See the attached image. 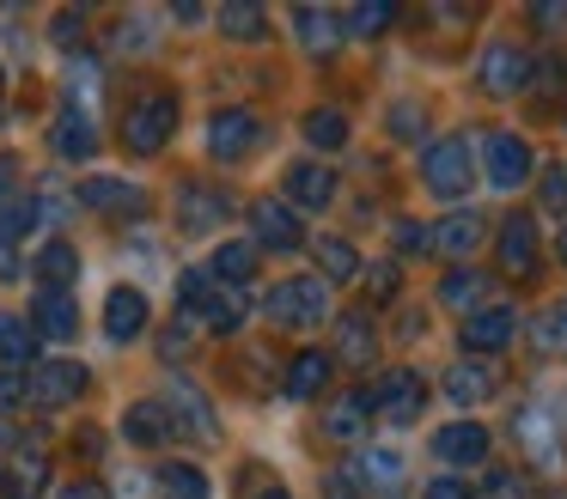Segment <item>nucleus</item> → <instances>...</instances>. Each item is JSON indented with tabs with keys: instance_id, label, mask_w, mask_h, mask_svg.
Instances as JSON below:
<instances>
[{
	"instance_id": "79ce46f5",
	"label": "nucleus",
	"mask_w": 567,
	"mask_h": 499,
	"mask_svg": "<svg viewBox=\"0 0 567 499\" xmlns=\"http://www.w3.org/2000/svg\"><path fill=\"white\" fill-rule=\"evenodd\" d=\"M530 73H537V85H543V92H567V61H561V55L530 61Z\"/></svg>"
},
{
	"instance_id": "c9c22d12",
	"label": "nucleus",
	"mask_w": 567,
	"mask_h": 499,
	"mask_svg": "<svg viewBox=\"0 0 567 499\" xmlns=\"http://www.w3.org/2000/svg\"><path fill=\"white\" fill-rule=\"evenodd\" d=\"M530 341H537V353L561 360V353H567V299L561 304H543L537 323H530Z\"/></svg>"
},
{
	"instance_id": "a878e982",
	"label": "nucleus",
	"mask_w": 567,
	"mask_h": 499,
	"mask_svg": "<svg viewBox=\"0 0 567 499\" xmlns=\"http://www.w3.org/2000/svg\"><path fill=\"white\" fill-rule=\"evenodd\" d=\"M55 153L62 158H92L99 153V128H92V110H74V104H62V116H55Z\"/></svg>"
},
{
	"instance_id": "1a4fd4ad",
	"label": "nucleus",
	"mask_w": 567,
	"mask_h": 499,
	"mask_svg": "<svg viewBox=\"0 0 567 499\" xmlns=\"http://www.w3.org/2000/svg\"><path fill=\"white\" fill-rule=\"evenodd\" d=\"M530 146L518 141V134H488L482 141V177L494 183V189H518V183H530Z\"/></svg>"
},
{
	"instance_id": "a211bd4d",
	"label": "nucleus",
	"mask_w": 567,
	"mask_h": 499,
	"mask_svg": "<svg viewBox=\"0 0 567 499\" xmlns=\"http://www.w3.org/2000/svg\"><path fill=\"white\" fill-rule=\"evenodd\" d=\"M372 353H379V329H372V316H367V311L336 316V360L354 365V372H367Z\"/></svg>"
},
{
	"instance_id": "a19ab883",
	"label": "nucleus",
	"mask_w": 567,
	"mask_h": 499,
	"mask_svg": "<svg viewBox=\"0 0 567 499\" xmlns=\"http://www.w3.org/2000/svg\"><path fill=\"white\" fill-rule=\"evenodd\" d=\"M482 499H530V481L518 469H488L482 481Z\"/></svg>"
},
{
	"instance_id": "c756f323",
	"label": "nucleus",
	"mask_w": 567,
	"mask_h": 499,
	"mask_svg": "<svg viewBox=\"0 0 567 499\" xmlns=\"http://www.w3.org/2000/svg\"><path fill=\"white\" fill-rule=\"evenodd\" d=\"M330 353H318V347H306V353H299V360L293 365H287V396H293V402H306V396H318V389L323 384H330Z\"/></svg>"
},
{
	"instance_id": "37998d69",
	"label": "nucleus",
	"mask_w": 567,
	"mask_h": 499,
	"mask_svg": "<svg viewBox=\"0 0 567 499\" xmlns=\"http://www.w3.org/2000/svg\"><path fill=\"white\" fill-rule=\"evenodd\" d=\"M543 207H549V214H567V170L561 165L543 170Z\"/></svg>"
},
{
	"instance_id": "bf43d9fd",
	"label": "nucleus",
	"mask_w": 567,
	"mask_h": 499,
	"mask_svg": "<svg viewBox=\"0 0 567 499\" xmlns=\"http://www.w3.org/2000/svg\"><path fill=\"white\" fill-rule=\"evenodd\" d=\"M561 268H567V226H561Z\"/></svg>"
},
{
	"instance_id": "2f4dec72",
	"label": "nucleus",
	"mask_w": 567,
	"mask_h": 499,
	"mask_svg": "<svg viewBox=\"0 0 567 499\" xmlns=\"http://www.w3.org/2000/svg\"><path fill=\"white\" fill-rule=\"evenodd\" d=\"M31 274H43V287H50V292H68V280L80 274V250H74V243H62V238L43 243L38 262H31Z\"/></svg>"
},
{
	"instance_id": "393cba45",
	"label": "nucleus",
	"mask_w": 567,
	"mask_h": 499,
	"mask_svg": "<svg viewBox=\"0 0 567 499\" xmlns=\"http://www.w3.org/2000/svg\"><path fill=\"white\" fill-rule=\"evenodd\" d=\"M293 24H299V43L311 55H336L342 49V12H323V7H293Z\"/></svg>"
},
{
	"instance_id": "4be33fe9",
	"label": "nucleus",
	"mask_w": 567,
	"mask_h": 499,
	"mask_svg": "<svg viewBox=\"0 0 567 499\" xmlns=\"http://www.w3.org/2000/svg\"><path fill=\"white\" fill-rule=\"evenodd\" d=\"M287 201L293 207H311V214H323V207L336 201V170L330 165H293L287 170Z\"/></svg>"
},
{
	"instance_id": "6e6552de",
	"label": "nucleus",
	"mask_w": 567,
	"mask_h": 499,
	"mask_svg": "<svg viewBox=\"0 0 567 499\" xmlns=\"http://www.w3.org/2000/svg\"><path fill=\"white\" fill-rule=\"evenodd\" d=\"M262 146V122L257 110H220V116L208 122V153L226 158V165H238V158H250Z\"/></svg>"
},
{
	"instance_id": "ea45409f",
	"label": "nucleus",
	"mask_w": 567,
	"mask_h": 499,
	"mask_svg": "<svg viewBox=\"0 0 567 499\" xmlns=\"http://www.w3.org/2000/svg\"><path fill=\"white\" fill-rule=\"evenodd\" d=\"M31 226H38V195H13V201L0 207V243L25 238Z\"/></svg>"
},
{
	"instance_id": "7c9ffc66",
	"label": "nucleus",
	"mask_w": 567,
	"mask_h": 499,
	"mask_svg": "<svg viewBox=\"0 0 567 499\" xmlns=\"http://www.w3.org/2000/svg\"><path fill=\"white\" fill-rule=\"evenodd\" d=\"M214 19H220V31L233 37V43H262V37H269V12L250 7V0H226Z\"/></svg>"
},
{
	"instance_id": "cd10ccee",
	"label": "nucleus",
	"mask_w": 567,
	"mask_h": 499,
	"mask_svg": "<svg viewBox=\"0 0 567 499\" xmlns=\"http://www.w3.org/2000/svg\"><path fill=\"white\" fill-rule=\"evenodd\" d=\"M494 384H501V377H494V365H482V360H464V365H452V372H445V396L464 402V408L488 402Z\"/></svg>"
},
{
	"instance_id": "b1692460",
	"label": "nucleus",
	"mask_w": 567,
	"mask_h": 499,
	"mask_svg": "<svg viewBox=\"0 0 567 499\" xmlns=\"http://www.w3.org/2000/svg\"><path fill=\"white\" fill-rule=\"evenodd\" d=\"M476 243H482V214H452V219H440V226L427 231V250L452 256V262L476 256Z\"/></svg>"
},
{
	"instance_id": "49530a36",
	"label": "nucleus",
	"mask_w": 567,
	"mask_h": 499,
	"mask_svg": "<svg viewBox=\"0 0 567 499\" xmlns=\"http://www.w3.org/2000/svg\"><path fill=\"white\" fill-rule=\"evenodd\" d=\"M25 402V372H0V414Z\"/></svg>"
},
{
	"instance_id": "9b49d317",
	"label": "nucleus",
	"mask_w": 567,
	"mask_h": 499,
	"mask_svg": "<svg viewBox=\"0 0 567 499\" xmlns=\"http://www.w3.org/2000/svg\"><path fill=\"white\" fill-rule=\"evenodd\" d=\"M476 80H482V92H488V97H518L530 85V55H518L513 43H488V49H482Z\"/></svg>"
},
{
	"instance_id": "8fccbe9b",
	"label": "nucleus",
	"mask_w": 567,
	"mask_h": 499,
	"mask_svg": "<svg viewBox=\"0 0 567 499\" xmlns=\"http://www.w3.org/2000/svg\"><path fill=\"white\" fill-rule=\"evenodd\" d=\"M421 499H470V487L457 481V475H440V481H427V493Z\"/></svg>"
},
{
	"instance_id": "aec40b11",
	"label": "nucleus",
	"mask_w": 567,
	"mask_h": 499,
	"mask_svg": "<svg viewBox=\"0 0 567 499\" xmlns=\"http://www.w3.org/2000/svg\"><path fill=\"white\" fill-rule=\"evenodd\" d=\"M141 329H147V292L141 287H111V299H104V335L135 341Z\"/></svg>"
},
{
	"instance_id": "4d7b16f0",
	"label": "nucleus",
	"mask_w": 567,
	"mask_h": 499,
	"mask_svg": "<svg viewBox=\"0 0 567 499\" xmlns=\"http://www.w3.org/2000/svg\"><path fill=\"white\" fill-rule=\"evenodd\" d=\"M13 274H19V262H13V250L0 243V280H13Z\"/></svg>"
},
{
	"instance_id": "0eeeda50",
	"label": "nucleus",
	"mask_w": 567,
	"mask_h": 499,
	"mask_svg": "<svg viewBox=\"0 0 567 499\" xmlns=\"http://www.w3.org/2000/svg\"><path fill=\"white\" fill-rule=\"evenodd\" d=\"M165 414H172V433H189V438H202V445L220 438V426H214V402L202 396L189 377H172V384H165Z\"/></svg>"
},
{
	"instance_id": "ddd939ff",
	"label": "nucleus",
	"mask_w": 567,
	"mask_h": 499,
	"mask_svg": "<svg viewBox=\"0 0 567 499\" xmlns=\"http://www.w3.org/2000/svg\"><path fill=\"white\" fill-rule=\"evenodd\" d=\"M342 481L348 487H367L372 499H396V493H403V457H396V450H360V457L348 462Z\"/></svg>"
},
{
	"instance_id": "72a5a7b5",
	"label": "nucleus",
	"mask_w": 567,
	"mask_h": 499,
	"mask_svg": "<svg viewBox=\"0 0 567 499\" xmlns=\"http://www.w3.org/2000/svg\"><path fill=\"white\" fill-rule=\"evenodd\" d=\"M0 360H7V365H31V360H38V329H31L25 316H13V311H0Z\"/></svg>"
},
{
	"instance_id": "de8ad7c7",
	"label": "nucleus",
	"mask_w": 567,
	"mask_h": 499,
	"mask_svg": "<svg viewBox=\"0 0 567 499\" xmlns=\"http://www.w3.org/2000/svg\"><path fill=\"white\" fill-rule=\"evenodd\" d=\"M396 250L403 256H415V250H427V231L415 226V219H396Z\"/></svg>"
},
{
	"instance_id": "58836bf2",
	"label": "nucleus",
	"mask_w": 567,
	"mask_h": 499,
	"mask_svg": "<svg viewBox=\"0 0 567 499\" xmlns=\"http://www.w3.org/2000/svg\"><path fill=\"white\" fill-rule=\"evenodd\" d=\"M342 24H348V37H384L396 24V7L391 0H367V7H354Z\"/></svg>"
},
{
	"instance_id": "3c124183",
	"label": "nucleus",
	"mask_w": 567,
	"mask_h": 499,
	"mask_svg": "<svg viewBox=\"0 0 567 499\" xmlns=\"http://www.w3.org/2000/svg\"><path fill=\"white\" fill-rule=\"evenodd\" d=\"M62 499H111V487L104 481H74V487H62Z\"/></svg>"
},
{
	"instance_id": "13d9d810",
	"label": "nucleus",
	"mask_w": 567,
	"mask_h": 499,
	"mask_svg": "<svg viewBox=\"0 0 567 499\" xmlns=\"http://www.w3.org/2000/svg\"><path fill=\"white\" fill-rule=\"evenodd\" d=\"M257 499H293V493H287V487H269V493H257Z\"/></svg>"
},
{
	"instance_id": "f8f14e48",
	"label": "nucleus",
	"mask_w": 567,
	"mask_h": 499,
	"mask_svg": "<svg viewBox=\"0 0 567 499\" xmlns=\"http://www.w3.org/2000/svg\"><path fill=\"white\" fill-rule=\"evenodd\" d=\"M250 226H257V250H299L306 243V231H299V214L287 201H275V195H262V201H250Z\"/></svg>"
},
{
	"instance_id": "f257e3e1",
	"label": "nucleus",
	"mask_w": 567,
	"mask_h": 499,
	"mask_svg": "<svg viewBox=\"0 0 567 499\" xmlns=\"http://www.w3.org/2000/svg\"><path fill=\"white\" fill-rule=\"evenodd\" d=\"M262 311H269L275 329H311V323L330 316V287H323L318 274H293V280H281V287L269 292Z\"/></svg>"
},
{
	"instance_id": "4c0bfd02",
	"label": "nucleus",
	"mask_w": 567,
	"mask_h": 499,
	"mask_svg": "<svg viewBox=\"0 0 567 499\" xmlns=\"http://www.w3.org/2000/svg\"><path fill=\"white\" fill-rule=\"evenodd\" d=\"M306 141L323 146V153H342V146H348V116H342V110H311V116H306Z\"/></svg>"
},
{
	"instance_id": "7ed1b4c3",
	"label": "nucleus",
	"mask_w": 567,
	"mask_h": 499,
	"mask_svg": "<svg viewBox=\"0 0 567 499\" xmlns=\"http://www.w3.org/2000/svg\"><path fill=\"white\" fill-rule=\"evenodd\" d=\"M86 396V365H74V360H43V365H31L25 372V402L31 408H74V402Z\"/></svg>"
},
{
	"instance_id": "9d476101",
	"label": "nucleus",
	"mask_w": 567,
	"mask_h": 499,
	"mask_svg": "<svg viewBox=\"0 0 567 499\" xmlns=\"http://www.w3.org/2000/svg\"><path fill=\"white\" fill-rule=\"evenodd\" d=\"M226 214H233V195L226 189H214V183H202V177H189L184 189H177V226L184 231H214V226H226Z\"/></svg>"
},
{
	"instance_id": "f704fd0d",
	"label": "nucleus",
	"mask_w": 567,
	"mask_h": 499,
	"mask_svg": "<svg viewBox=\"0 0 567 499\" xmlns=\"http://www.w3.org/2000/svg\"><path fill=\"white\" fill-rule=\"evenodd\" d=\"M440 299L452 304V311H482V299H488V280H482L476 268H452V274L440 280Z\"/></svg>"
},
{
	"instance_id": "6e6d98bb",
	"label": "nucleus",
	"mask_w": 567,
	"mask_h": 499,
	"mask_svg": "<svg viewBox=\"0 0 567 499\" xmlns=\"http://www.w3.org/2000/svg\"><path fill=\"white\" fill-rule=\"evenodd\" d=\"M323 499H354V487H348L342 475H330V487H323Z\"/></svg>"
},
{
	"instance_id": "f3484780",
	"label": "nucleus",
	"mask_w": 567,
	"mask_h": 499,
	"mask_svg": "<svg viewBox=\"0 0 567 499\" xmlns=\"http://www.w3.org/2000/svg\"><path fill=\"white\" fill-rule=\"evenodd\" d=\"M501 268H506L513 280H530V274H537V226H530V214L501 219Z\"/></svg>"
},
{
	"instance_id": "09e8293b",
	"label": "nucleus",
	"mask_w": 567,
	"mask_h": 499,
	"mask_svg": "<svg viewBox=\"0 0 567 499\" xmlns=\"http://www.w3.org/2000/svg\"><path fill=\"white\" fill-rule=\"evenodd\" d=\"M13 195H19V158H13V153H0V207L13 201Z\"/></svg>"
},
{
	"instance_id": "052dcab7",
	"label": "nucleus",
	"mask_w": 567,
	"mask_h": 499,
	"mask_svg": "<svg viewBox=\"0 0 567 499\" xmlns=\"http://www.w3.org/2000/svg\"><path fill=\"white\" fill-rule=\"evenodd\" d=\"M0 92H7V73H0Z\"/></svg>"
},
{
	"instance_id": "473e14b6",
	"label": "nucleus",
	"mask_w": 567,
	"mask_h": 499,
	"mask_svg": "<svg viewBox=\"0 0 567 499\" xmlns=\"http://www.w3.org/2000/svg\"><path fill=\"white\" fill-rule=\"evenodd\" d=\"M208 274L220 280V287H238V292H245V280L257 274V243H220Z\"/></svg>"
},
{
	"instance_id": "e433bc0d",
	"label": "nucleus",
	"mask_w": 567,
	"mask_h": 499,
	"mask_svg": "<svg viewBox=\"0 0 567 499\" xmlns=\"http://www.w3.org/2000/svg\"><path fill=\"white\" fill-rule=\"evenodd\" d=\"M159 493L165 499H208V475L196 462H165L159 469Z\"/></svg>"
},
{
	"instance_id": "423d86ee",
	"label": "nucleus",
	"mask_w": 567,
	"mask_h": 499,
	"mask_svg": "<svg viewBox=\"0 0 567 499\" xmlns=\"http://www.w3.org/2000/svg\"><path fill=\"white\" fill-rule=\"evenodd\" d=\"M421 177H427V189L440 195V201H457V195H470V141H433L427 158H421Z\"/></svg>"
},
{
	"instance_id": "412c9836",
	"label": "nucleus",
	"mask_w": 567,
	"mask_h": 499,
	"mask_svg": "<svg viewBox=\"0 0 567 499\" xmlns=\"http://www.w3.org/2000/svg\"><path fill=\"white\" fill-rule=\"evenodd\" d=\"M189 323L214 329V335H238V329H245V292H238V287H220V280H214L208 299L196 304V316H189Z\"/></svg>"
},
{
	"instance_id": "c03bdc74",
	"label": "nucleus",
	"mask_w": 567,
	"mask_h": 499,
	"mask_svg": "<svg viewBox=\"0 0 567 499\" xmlns=\"http://www.w3.org/2000/svg\"><path fill=\"white\" fill-rule=\"evenodd\" d=\"M80 31H86V12H80V7L55 12V43H62V49H74V43H80Z\"/></svg>"
},
{
	"instance_id": "f03ea898",
	"label": "nucleus",
	"mask_w": 567,
	"mask_h": 499,
	"mask_svg": "<svg viewBox=\"0 0 567 499\" xmlns=\"http://www.w3.org/2000/svg\"><path fill=\"white\" fill-rule=\"evenodd\" d=\"M172 128H177V97L172 92H147V97H135L128 116H123V146L141 153V158H153L165 141H172Z\"/></svg>"
},
{
	"instance_id": "4468645a",
	"label": "nucleus",
	"mask_w": 567,
	"mask_h": 499,
	"mask_svg": "<svg viewBox=\"0 0 567 499\" xmlns=\"http://www.w3.org/2000/svg\"><path fill=\"white\" fill-rule=\"evenodd\" d=\"M518 335V311H506V304H482V311L464 316V353H501L506 341Z\"/></svg>"
},
{
	"instance_id": "5fc2aeb1",
	"label": "nucleus",
	"mask_w": 567,
	"mask_h": 499,
	"mask_svg": "<svg viewBox=\"0 0 567 499\" xmlns=\"http://www.w3.org/2000/svg\"><path fill=\"white\" fill-rule=\"evenodd\" d=\"M396 134H403V141H415V134H421L415 128V110H396Z\"/></svg>"
},
{
	"instance_id": "5701e85b",
	"label": "nucleus",
	"mask_w": 567,
	"mask_h": 499,
	"mask_svg": "<svg viewBox=\"0 0 567 499\" xmlns=\"http://www.w3.org/2000/svg\"><path fill=\"white\" fill-rule=\"evenodd\" d=\"M372 420V396L367 389H348V396H336L330 408H323V438H336V445H348V438H360Z\"/></svg>"
},
{
	"instance_id": "c85d7f7f",
	"label": "nucleus",
	"mask_w": 567,
	"mask_h": 499,
	"mask_svg": "<svg viewBox=\"0 0 567 499\" xmlns=\"http://www.w3.org/2000/svg\"><path fill=\"white\" fill-rule=\"evenodd\" d=\"M311 256H318V280H323V287L360 280V250L348 238H318V243H311Z\"/></svg>"
},
{
	"instance_id": "6ab92c4d",
	"label": "nucleus",
	"mask_w": 567,
	"mask_h": 499,
	"mask_svg": "<svg viewBox=\"0 0 567 499\" xmlns=\"http://www.w3.org/2000/svg\"><path fill=\"white\" fill-rule=\"evenodd\" d=\"M31 329H38V335H50V341H74V335H80V304H74V292H50V287H43L38 304H31Z\"/></svg>"
},
{
	"instance_id": "dca6fc26",
	"label": "nucleus",
	"mask_w": 567,
	"mask_h": 499,
	"mask_svg": "<svg viewBox=\"0 0 567 499\" xmlns=\"http://www.w3.org/2000/svg\"><path fill=\"white\" fill-rule=\"evenodd\" d=\"M433 450H440V462H452V469H470V462L488 457V426L482 420H452L433 433Z\"/></svg>"
},
{
	"instance_id": "864d4df0",
	"label": "nucleus",
	"mask_w": 567,
	"mask_h": 499,
	"mask_svg": "<svg viewBox=\"0 0 567 499\" xmlns=\"http://www.w3.org/2000/svg\"><path fill=\"white\" fill-rule=\"evenodd\" d=\"M530 24H543V31H549V24H567V7H549V0H543V7H530Z\"/></svg>"
},
{
	"instance_id": "603ef678",
	"label": "nucleus",
	"mask_w": 567,
	"mask_h": 499,
	"mask_svg": "<svg viewBox=\"0 0 567 499\" xmlns=\"http://www.w3.org/2000/svg\"><path fill=\"white\" fill-rule=\"evenodd\" d=\"M159 353H165V360H184V353H189V329H172V335L159 341Z\"/></svg>"
},
{
	"instance_id": "bb28decb",
	"label": "nucleus",
	"mask_w": 567,
	"mask_h": 499,
	"mask_svg": "<svg viewBox=\"0 0 567 499\" xmlns=\"http://www.w3.org/2000/svg\"><path fill=\"white\" fill-rule=\"evenodd\" d=\"M123 438L128 445H165L172 438V414H165V402H128V414H123Z\"/></svg>"
},
{
	"instance_id": "680f3d73",
	"label": "nucleus",
	"mask_w": 567,
	"mask_h": 499,
	"mask_svg": "<svg viewBox=\"0 0 567 499\" xmlns=\"http://www.w3.org/2000/svg\"><path fill=\"white\" fill-rule=\"evenodd\" d=\"M543 499H561V493H543Z\"/></svg>"
},
{
	"instance_id": "20e7f679",
	"label": "nucleus",
	"mask_w": 567,
	"mask_h": 499,
	"mask_svg": "<svg viewBox=\"0 0 567 499\" xmlns=\"http://www.w3.org/2000/svg\"><path fill=\"white\" fill-rule=\"evenodd\" d=\"M43 487H50V450H43V438H13V450H7V462H0V493L7 499H43Z\"/></svg>"
},
{
	"instance_id": "2eb2a0df",
	"label": "nucleus",
	"mask_w": 567,
	"mask_h": 499,
	"mask_svg": "<svg viewBox=\"0 0 567 499\" xmlns=\"http://www.w3.org/2000/svg\"><path fill=\"white\" fill-rule=\"evenodd\" d=\"M80 201L99 207V214H116V219H141V214H147V189H135L128 177H86V183H80Z\"/></svg>"
},
{
	"instance_id": "a18cd8bd",
	"label": "nucleus",
	"mask_w": 567,
	"mask_h": 499,
	"mask_svg": "<svg viewBox=\"0 0 567 499\" xmlns=\"http://www.w3.org/2000/svg\"><path fill=\"white\" fill-rule=\"evenodd\" d=\"M360 274H367V268H360ZM367 287H372V299H396V268L391 262H379V268H372V274H367Z\"/></svg>"
},
{
	"instance_id": "39448f33",
	"label": "nucleus",
	"mask_w": 567,
	"mask_h": 499,
	"mask_svg": "<svg viewBox=\"0 0 567 499\" xmlns=\"http://www.w3.org/2000/svg\"><path fill=\"white\" fill-rule=\"evenodd\" d=\"M367 396H372V414H384V420H396V426L421 420V408H427V384H421V372H409V365L384 372Z\"/></svg>"
}]
</instances>
